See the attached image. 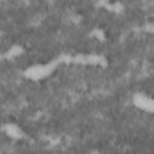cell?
Here are the masks:
<instances>
[{
  "mask_svg": "<svg viewBox=\"0 0 154 154\" xmlns=\"http://www.w3.org/2000/svg\"><path fill=\"white\" fill-rule=\"evenodd\" d=\"M57 69V64L54 61H45V63H34L28 65L22 75L25 79L30 82H42L47 78H49Z\"/></svg>",
  "mask_w": 154,
  "mask_h": 154,
  "instance_id": "cell-1",
  "label": "cell"
},
{
  "mask_svg": "<svg viewBox=\"0 0 154 154\" xmlns=\"http://www.w3.org/2000/svg\"><path fill=\"white\" fill-rule=\"evenodd\" d=\"M130 102L134 108L144 113V114H153L154 112V100L150 94L144 90H136L130 96Z\"/></svg>",
  "mask_w": 154,
  "mask_h": 154,
  "instance_id": "cell-2",
  "label": "cell"
},
{
  "mask_svg": "<svg viewBox=\"0 0 154 154\" xmlns=\"http://www.w3.org/2000/svg\"><path fill=\"white\" fill-rule=\"evenodd\" d=\"M23 54H24V47L22 45H19V43H13V45H11L6 49V52H5L4 55L8 60H14L18 57H22Z\"/></svg>",
  "mask_w": 154,
  "mask_h": 154,
  "instance_id": "cell-4",
  "label": "cell"
},
{
  "mask_svg": "<svg viewBox=\"0 0 154 154\" xmlns=\"http://www.w3.org/2000/svg\"><path fill=\"white\" fill-rule=\"evenodd\" d=\"M89 36H90V38H93L97 42H101V43L107 41V32L103 30V28H100V26L93 28L89 32Z\"/></svg>",
  "mask_w": 154,
  "mask_h": 154,
  "instance_id": "cell-5",
  "label": "cell"
},
{
  "mask_svg": "<svg viewBox=\"0 0 154 154\" xmlns=\"http://www.w3.org/2000/svg\"><path fill=\"white\" fill-rule=\"evenodd\" d=\"M0 132L12 142H20L26 137L24 128L13 120H7L0 124Z\"/></svg>",
  "mask_w": 154,
  "mask_h": 154,
  "instance_id": "cell-3",
  "label": "cell"
},
{
  "mask_svg": "<svg viewBox=\"0 0 154 154\" xmlns=\"http://www.w3.org/2000/svg\"><path fill=\"white\" fill-rule=\"evenodd\" d=\"M106 8L108 12L119 14L124 12V5L122 2H106Z\"/></svg>",
  "mask_w": 154,
  "mask_h": 154,
  "instance_id": "cell-6",
  "label": "cell"
}]
</instances>
